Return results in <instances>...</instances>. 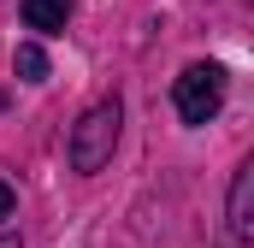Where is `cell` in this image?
<instances>
[{
    "label": "cell",
    "instance_id": "obj_1",
    "mask_svg": "<svg viewBox=\"0 0 254 248\" xmlns=\"http://www.w3.org/2000/svg\"><path fill=\"white\" fill-rule=\"evenodd\" d=\"M119 124H125V107H119V95L113 101H95L83 119L71 124V142H65V160H71V172H101L107 160H113V148H119Z\"/></svg>",
    "mask_w": 254,
    "mask_h": 248
},
{
    "label": "cell",
    "instance_id": "obj_2",
    "mask_svg": "<svg viewBox=\"0 0 254 248\" xmlns=\"http://www.w3.org/2000/svg\"><path fill=\"white\" fill-rule=\"evenodd\" d=\"M172 107L184 124H213L225 107V71L219 65H190L178 83H172Z\"/></svg>",
    "mask_w": 254,
    "mask_h": 248
},
{
    "label": "cell",
    "instance_id": "obj_3",
    "mask_svg": "<svg viewBox=\"0 0 254 248\" xmlns=\"http://www.w3.org/2000/svg\"><path fill=\"white\" fill-rule=\"evenodd\" d=\"M249 195H254V166H237V178H231V237L243 243L249 237Z\"/></svg>",
    "mask_w": 254,
    "mask_h": 248
},
{
    "label": "cell",
    "instance_id": "obj_4",
    "mask_svg": "<svg viewBox=\"0 0 254 248\" xmlns=\"http://www.w3.org/2000/svg\"><path fill=\"white\" fill-rule=\"evenodd\" d=\"M18 12H24L30 30H48L54 36V30H65V18H71V0H24Z\"/></svg>",
    "mask_w": 254,
    "mask_h": 248
},
{
    "label": "cell",
    "instance_id": "obj_5",
    "mask_svg": "<svg viewBox=\"0 0 254 248\" xmlns=\"http://www.w3.org/2000/svg\"><path fill=\"white\" fill-rule=\"evenodd\" d=\"M12 65H18V77H24V83H42V77H48V54H42L36 42H24Z\"/></svg>",
    "mask_w": 254,
    "mask_h": 248
},
{
    "label": "cell",
    "instance_id": "obj_6",
    "mask_svg": "<svg viewBox=\"0 0 254 248\" xmlns=\"http://www.w3.org/2000/svg\"><path fill=\"white\" fill-rule=\"evenodd\" d=\"M12 207H18V195H12V184H6V178H0V225L12 219Z\"/></svg>",
    "mask_w": 254,
    "mask_h": 248
},
{
    "label": "cell",
    "instance_id": "obj_7",
    "mask_svg": "<svg viewBox=\"0 0 254 248\" xmlns=\"http://www.w3.org/2000/svg\"><path fill=\"white\" fill-rule=\"evenodd\" d=\"M0 248H18V237H6V231H0Z\"/></svg>",
    "mask_w": 254,
    "mask_h": 248
}]
</instances>
